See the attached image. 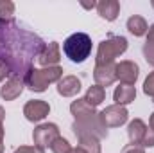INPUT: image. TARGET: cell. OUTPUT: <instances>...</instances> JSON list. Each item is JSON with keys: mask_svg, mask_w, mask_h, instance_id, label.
Wrapping results in <instances>:
<instances>
[{"mask_svg": "<svg viewBox=\"0 0 154 153\" xmlns=\"http://www.w3.org/2000/svg\"><path fill=\"white\" fill-rule=\"evenodd\" d=\"M81 5H82L84 9H93V7H97V4H95V2H91V4H86V2H81Z\"/></svg>", "mask_w": 154, "mask_h": 153, "instance_id": "obj_30", "label": "cell"}, {"mask_svg": "<svg viewBox=\"0 0 154 153\" xmlns=\"http://www.w3.org/2000/svg\"><path fill=\"white\" fill-rule=\"evenodd\" d=\"M14 153H45V150H41L38 146H20L14 150Z\"/></svg>", "mask_w": 154, "mask_h": 153, "instance_id": "obj_26", "label": "cell"}, {"mask_svg": "<svg viewBox=\"0 0 154 153\" xmlns=\"http://www.w3.org/2000/svg\"><path fill=\"white\" fill-rule=\"evenodd\" d=\"M70 112H72V115L75 117V121L88 119V117H93V115H97L95 106L88 105V103L84 101V97H82V99H75V101L70 105Z\"/></svg>", "mask_w": 154, "mask_h": 153, "instance_id": "obj_17", "label": "cell"}, {"mask_svg": "<svg viewBox=\"0 0 154 153\" xmlns=\"http://www.w3.org/2000/svg\"><path fill=\"white\" fill-rule=\"evenodd\" d=\"M143 94L149 96L154 101V70L149 72V76L145 77V81H143Z\"/></svg>", "mask_w": 154, "mask_h": 153, "instance_id": "obj_23", "label": "cell"}, {"mask_svg": "<svg viewBox=\"0 0 154 153\" xmlns=\"http://www.w3.org/2000/svg\"><path fill=\"white\" fill-rule=\"evenodd\" d=\"M11 76V72H9V69H7V65L4 63V61H0V81H4L5 77Z\"/></svg>", "mask_w": 154, "mask_h": 153, "instance_id": "obj_28", "label": "cell"}, {"mask_svg": "<svg viewBox=\"0 0 154 153\" xmlns=\"http://www.w3.org/2000/svg\"><path fill=\"white\" fill-rule=\"evenodd\" d=\"M93 79L99 86H111L116 81V63L108 65H95L93 69Z\"/></svg>", "mask_w": 154, "mask_h": 153, "instance_id": "obj_11", "label": "cell"}, {"mask_svg": "<svg viewBox=\"0 0 154 153\" xmlns=\"http://www.w3.org/2000/svg\"><path fill=\"white\" fill-rule=\"evenodd\" d=\"M63 77V69L57 67H47V69H31L23 79L25 86L32 92H45L50 83H57Z\"/></svg>", "mask_w": 154, "mask_h": 153, "instance_id": "obj_2", "label": "cell"}, {"mask_svg": "<svg viewBox=\"0 0 154 153\" xmlns=\"http://www.w3.org/2000/svg\"><path fill=\"white\" fill-rule=\"evenodd\" d=\"M127 117L129 112L125 106H120V105H109L106 106L102 112H99V121L102 122V126L108 130V128H118L122 124L127 122Z\"/></svg>", "mask_w": 154, "mask_h": 153, "instance_id": "obj_5", "label": "cell"}, {"mask_svg": "<svg viewBox=\"0 0 154 153\" xmlns=\"http://www.w3.org/2000/svg\"><path fill=\"white\" fill-rule=\"evenodd\" d=\"M145 36H147V43H149V45H154V24L149 27V31H147Z\"/></svg>", "mask_w": 154, "mask_h": 153, "instance_id": "obj_29", "label": "cell"}, {"mask_svg": "<svg viewBox=\"0 0 154 153\" xmlns=\"http://www.w3.org/2000/svg\"><path fill=\"white\" fill-rule=\"evenodd\" d=\"M152 148L154 146V130L151 128H147V132H145V137H143V141H142V148Z\"/></svg>", "mask_w": 154, "mask_h": 153, "instance_id": "obj_24", "label": "cell"}, {"mask_svg": "<svg viewBox=\"0 0 154 153\" xmlns=\"http://www.w3.org/2000/svg\"><path fill=\"white\" fill-rule=\"evenodd\" d=\"M70 153H82V151H81L79 148H72V150H70Z\"/></svg>", "mask_w": 154, "mask_h": 153, "instance_id": "obj_34", "label": "cell"}, {"mask_svg": "<svg viewBox=\"0 0 154 153\" xmlns=\"http://www.w3.org/2000/svg\"><path fill=\"white\" fill-rule=\"evenodd\" d=\"M127 50V40L124 36H109V38L102 40L99 43L97 49V58H95V65H108L113 63L120 54H124Z\"/></svg>", "mask_w": 154, "mask_h": 153, "instance_id": "obj_4", "label": "cell"}, {"mask_svg": "<svg viewBox=\"0 0 154 153\" xmlns=\"http://www.w3.org/2000/svg\"><path fill=\"white\" fill-rule=\"evenodd\" d=\"M81 92V79L77 76H63L57 81V94L63 97H74Z\"/></svg>", "mask_w": 154, "mask_h": 153, "instance_id": "obj_13", "label": "cell"}, {"mask_svg": "<svg viewBox=\"0 0 154 153\" xmlns=\"http://www.w3.org/2000/svg\"><path fill=\"white\" fill-rule=\"evenodd\" d=\"M23 86H25L23 79L11 76L5 83H4V86L0 88V97H2V99H5V101H14L16 97H20V96H22Z\"/></svg>", "mask_w": 154, "mask_h": 153, "instance_id": "obj_12", "label": "cell"}, {"mask_svg": "<svg viewBox=\"0 0 154 153\" xmlns=\"http://www.w3.org/2000/svg\"><path fill=\"white\" fill-rule=\"evenodd\" d=\"M74 132H75L77 137H82V135H95L97 139H102L108 135V130L102 126V122L99 121V114L93 115V117H88V119H81L74 122Z\"/></svg>", "mask_w": 154, "mask_h": 153, "instance_id": "obj_6", "label": "cell"}, {"mask_svg": "<svg viewBox=\"0 0 154 153\" xmlns=\"http://www.w3.org/2000/svg\"><path fill=\"white\" fill-rule=\"evenodd\" d=\"M138 76H140V67L134 61L124 60L116 63V79H120L122 85H134Z\"/></svg>", "mask_w": 154, "mask_h": 153, "instance_id": "obj_10", "label": "cell"}, {"mask_svg": "<svg viewBox=\"0 0 154 153\" xmlns=\"http://www.w3.org/2000/svg\"><path fill=\"white\" fill-rule=\"evenodd\" d=\"M50 114V105L43 99H31L23 106V115L31 122H39Z\"/></svg>", "mask_w": 154, "mask_h": 153, "instance_id": "obj_8", "label": "cell"}, {"mask_svg": "<svg viewBox=\"0 0 154 153\" xmlns=\"http://www.w3.org/2000/svg\"><path fill=\"white\" fill-rule=\"evenodd\" d=\"M0 153H4V142H0Z\"/></svg>", "mask_w": 154, "mask_h": 153, "instance_id": "obj_35", "label": "cell"}, {"mask_svg": "<svg viewBox=\"0 0 154 153\" xmlns=\"http://www.w3.org/2000/svg\"><path fill=\"white\" fill-rule=\"evenodd\" d=\"M143 56H145L147 63H151L154 67V45H149V43L143 45Z\"/></svg>", "mask_w": 154, "mask_h": 153, "instance_id": "obj_25", "label": "cell"}, {"mask_svg": "<svg viewBox=\"0 0 154 153\" xmlns=\"http://www.w3.org/2000/svg\"><path fill=\"white\" fill-rule=\"evenodd\" d=\"M134 99H136V88L133 85H120L113 92V101L115 105H120V106H125Z\"/></svg>", "mask_w": 154, "mask_h": 153, "instance_id": "obj_15", "label": "cell"}, {"mask_svg": "<svg viewBox=\"0 0 154 153\" xmlns=\"http://www.w3.org/2000/svg\"><path fill=\"white\" fill-rule=\"evenodd\" d=\"M0 142H4V124L0 122Z\"/></svg>", "mask_w": 154, "mask_h": 153, "instance_id": "obj_31", "label": "cell"}, {"mask_svg": "<svg viewBox=\"0 0 154 153\" xmlns=\"http://www.w3.org/2000/svg\"><path fill=\"white\" fill-rule=\"evenodd\" d=\"M145 132H147V124L142 119H133L129 122V126H127V135H129L131 144L142 146V141L145 137Z\"/></svg>", "mask_w": 154, "mask_h": 153, "instance_id": "obj_16", "label": "cell"}, {"mask_svg": "<svg viewBox=\"0 0 154 153\" xmlns=\"http://www.w3.org/2000/svg\"><path fill=\"white\" fill-rule=\"evenodd\" d=\"M50 150L54 153H70V150H72V146H70V142L66 141V139H63L61 135L50 144Z\"/></svg>", "mask_w": 154, "mask_h": 153, "instance_id": "obj_22", "label": "cell"}, {"mask_svg": "<svg viewBox=\"0 0 154 153\" xmlns=\"http://www.w3.org/2000/svg\"><path fill=\"white\" fill-rule=\"evenodd\" d=\"M97 13L100 15V18L108 22H115L120 15V2L118 0H100L97 4Z\"/></svg>", "mask_w": 154, "mask_h": 153, "instance_id": "obj_14", "label": "cell"}, {"mask_svg": "<svg viewBox=\"0 0 154 153\" xmlns=\"http://www.w3.org/2000/svg\"><path fill=\"white\" fill-rule=\"evenodd\" d=\"M149 128H151V130H154V114L151 115V121H149Z\"/></svg>", "mask_w": 154, "mask_h": 153, "instance_id": "obj_33", "label": "cell"}, {"mask_svg": "<svg viewBox=\"0 0 154 153\" xmlns=\"http://www.w3.org/2000/svg\"><path fill=\"white\" fill-rule=\"evenodd\" d=\"M57 137H59V128H57V124H54V122H43V124L36 126L34 132H32L34 146H38L41 150L48 148Z\"/></svg>", "mask_w": 154, "mask_h": 153, "instance_id": "obj_7", "label": "cell"}, {"mask_svg": "<svg viewBox=\"0 0 154 153\" xmlns=\"http://www.w3.org/2000/svg\"><path fill=\"white\" fill-rule=\"evenodd\" d=\"M151 5H152V7H154V0H152V2H151Z\"/></svg>", "mask_w": 154, "mask_h": 153, "instance_id": "obj_36", "label": "cell"}, {"mask_svg": "<svg viewBox=\"0 0 154 153\" xmlns=\"http://www.w3.org/2000/svg\"><path fill=\"white\" fill-rule=\"evenodd\" d=\"M63 52L70 61L82 63L91 54V38L86 33H74V34H70L65 40Z\"/></svg>", "mask_w": 154, "mask_h": 153, "instance_id": "obj_3", "label": "cell"}, {"mask_svg": "<svg viewBox=\"0 0 154 153\" xmlns=\"http://www.w3.org/2000/svg\"><path fill=\"white\" fill-rule=\"evenodd\" d=\"M104 99H106V88H102V86H99V85H93V86H90V88L86 90L84 101H86L88 105H91V106L97 108Z\"/></svg>", "mask_w": 154, "mask_h": 153, "instance_id": "obj_19", "label": "cell"}, {"mask_svg": "<svg viewBox=\"0 0 154 153\" xmlns=\"http://www.w3.org/2000/svg\"><path fill=\"white\" fill-rule=\"evenodd\" d=\"M14 15V4L11 0H0V22L13 20Z\"/></svg>", "mask_w": 154, "mask_h": 153, "instance_id": "obj_21", "label": "cell"}, {"mask_svg": "<svg viewBox=\"0 0 154 153\" xmlns=\"http://www.w3.org/2000/svg\"><path fill=\"white\" fill-rule=\"evenodd\" d=\"M43 47L45 41L38 34L22 29L14 20L0 22V61L7 65L13 77L25 79L32 69V60L38 58Z\"/></svg>", "mask_w": 154, "mask_h": 153, "instance_id": "obj_1", "label": "cell"}, {"mask_svg": "<svg viewBox=\"0 0 154 153\" xmlns=\"http://www.w3.org/2000/svg\"><path fill=\"white\" fill-rule=\"evenodd\" d=\"M122 153H145V150L142 148V146H136V144H127Z\"/></svg>", "mask_w": 154, "mask_h": 153, "instance_id": "obj_27", "label": "cell"}, {"mask_svg": "<svg viewBox=\"0 0 154 153\" xmlns=\"http://www.w3.org/2000/svg\"><path fill=\"white\" fill-rule=\"evenodd\" d=\"M4 117H5V112H4V108L0 106V122H4Z\"/></svg>", "mask_w": 154, "mask_h": 153, "instance_id": "obj_32", "label": "cell"}, {"mask_svg": "<svg viewBox=\"0 0 154 153\" xmlns=\"http://www.w3.org/2000/svg\"><path fill=\"white\" fill-rule=\"evenodd\" d=\"M77 148L82 153H100V141L95 135H82L79 137Z\"/></svg>", "mask_w": 154, "mask_h": 153, "instance_id": "obj_20", "label": "cell"}, {"mask_svg": "<svg viewBox=\"0 0 154 153\" xmlns=\"http://www.w3.org/2000/svg\"><path fill=\"white\" fill-rule=\"evenodd\" d=\"M41 69H47V67H57L59 60H61V49H59V43L57 41H50V43H45L43 50L39 52V56L36 58Z\"/></svg>", "mask_w": 154, "mask_h": 153, "instance_id": "obj_9", "label": "cell"}, {"mask_svg": "<svg viewBox=\"0 0 154 153\" xmlns=\"http://www.w3.org/2000/svg\"><path fill=\"white\" fill-rule=\"evenodd\" d=\"M127 31H129L133 36H145L147 31H149V25H147V22H145L143 16L133 15V16L127 20Z\"/></svg>", "mask_w": 154, "mask_h": 153, "instance_id": "obj_18", "label": "cell"}]
</instances>
